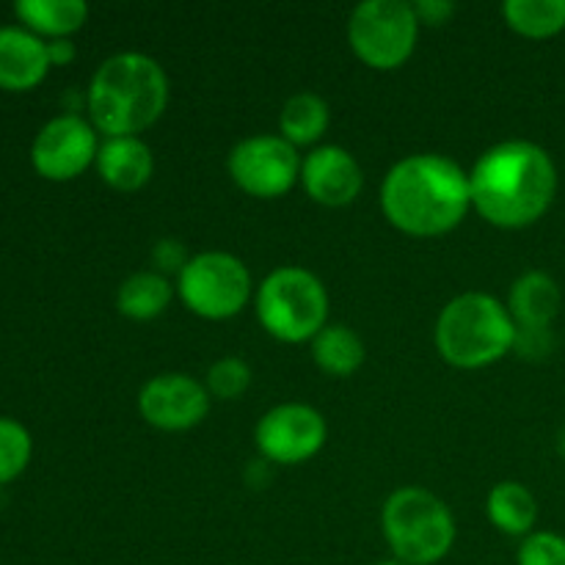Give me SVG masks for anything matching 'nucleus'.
I'll return each mask as SVG.
<instances>
[{
	"mask_svg": "<svg viewBox=\"0 0 565 565\" xmlns=\"http://www.w3.org/2000/svg\"><path fill=\"white\" fill-rule=\"evenodd\" d=\"M472 210L497 230H524L546 215L557 193V166L524 138L494 143L469 171Z\"/></svg>",
	"mask_w": 565,
	"mask_h": 565,
	"instance_id": "obj_1",
	"label": "nucleus"
},
{
	"mask_svg": "<svg viewBox=\"0 0 565 565\" xmlns=\"http://www.w3.org/2000/svg\"><path fill=\"white\" fill-rule=\"evenodd\" d=\"M381 210L395 230L412 237L447 235L472 210L469 171L447 154H408L386 171Z\"/></svg>",
	"mask_w": 565,
	"mask_h": 565,
	"instance_id": "obj_2",
	"label": "nucleus"
},
{
	"mask_svg": "<svg viewBox=\"0 0 565 565\" xmlns=\"http://www.w3.org/2000/svg\"><path fill=\"white\" fill-rule=\"evenodd\" d=\"M169 105V75L143 53L105 58L86 88V110L105 138L141 136Z\"/></svg>",
	"mask_w": 565,
	"mask_h": 565,
	"instance_id": "obj_3",
	"label": "nucleus"
},
{
	"mask_svg": "<svg viewBox=\"0 0 565 565\" xmlns=\"http://www.w3.org/2000/svg\"><path fill=\"white\" fill-rule=\"evenodd\" d=\"M516 320L505 303L489 292H461L436 320V348L458 370H480L513 351Z\"/></svg>",
	"mask_w": 565,
	"mask_h": 565,
	"instance_id": "obj_4",
	"label": "nucleus"
},
{
	"mask_svg": "<svg viewBox=\"0 0 565 565\" xmlns=\"http://www.w3.org/2000/svg\"><path fill=\"white\" fill-rule=\"evenodd\" d=\"M381 527L392 555L406 565H434L456 544V519L450 508L428 489L406 486L390 494Z\"/></svg>",
	"mask_w": 565,
	"mask_h": 565,
	"instance_id": "obj_5",
	"label": "nucleus"
},
{
	"mask_svg": "<svg viewBox=\"0 0 565 565\" xmlns=\"http://www.w3.org/2000/svg\"><path fill=\"white\" fill-rule=\"evenodd\" d=\"M257 318L279 342H312L329 326V292L312 270L285 265L259 285Z\"/></svg>",
	"mask_w": 565,
	"mask_h": 565,
	"instance_id": "obj_6",
	"label": "nucleus"
},
{
	"mask_svg": "<svg viewBox=\"0 0 565 565\" xmlns=\"http://www.w3.org/2000/svg\"><path fill=\"white\" fill-rule=\"evenodd\" d=\"M419 20L406 0H364L351 11L348 42L362 64L379 72L397 70L417 50Z\"/></svg>",
	"mask_w": 565,
	"mask_h": 565,
	"instance_id": "obj_7",
	"label": "nucleus"
},
{
	"mask_svg": "<svg viewBox=\"0 0 565 565\" xmlns=\"http://www.w3.org/2000/svg\"><path fill=\"white\" fill-rule=\"evenodd\" d=\"M177 292L199 318L230 320L241 315L252 298V274L235 254L202 252L177 276Z\"/></svg>",
	"mask_w": 565,
	"mask_h": 565,
	"instance_id": "obj_8",
	"label": "nucleus"
},
{
	"mask_svg": "<svg viewBox=\"0 0 565 565\" xmlns=\"http://www.w3.org/2000/svg\"><path fill=\"white\" fill-rule=\"evenodd\" d=\"M301 154L281 136H252L235 143L226 158L232 182L248 196H285L301 180Z\"/></svg>",
	"mask_w": 565,
	"mask_h": 565,
	"instance_id": "obj_9",
	"label": "nucleus"
},
{
	"mask_svg": "<svg viewBox=\"0 0 565 565\" xmlns=\"http://www.w3.org/2000/svg\"><path fill=\"white\" fill-rule=\"evenodd\" d=\"M326 436L329 428L323 414L307 403H281L270 408L254 430L259 456L285 467H296L318 456L326 445Z\"/></svg>",
	"mask_w": 565,
	"mask_h": 565,
	"instance_id": "obj_10",
	"label": "nucleus"
},
{
	"mask_svg": "<svg viewBox=\"0 0 565 565\" xmlns=\"http://www.w3.org/2000/svg\"><path fill=\"white\" fill-rule=\"evenodd\" d=\"M97 130L81 114L53 116L31 143V163L44 180L66 182L97 163Z\"/></svg>",
	"mask_w": 565,
	"mask_h": 565,
	"instance_id": "obj_11",
	"label": "nucleus"
},
{
	"mask_svg": "<svg viewBox=\"0 0 565 565\" xmlns=\"http://www.w3.org/2000/svg\"><path fill=\"white\" fill-rule=\"evenodd\" d=\"M210 392L185 373H163L149 379L138 392V412L152 428L182 434L204 423L210 414Z\"/></svg>",
	"mask_w": 565,
	"mask_h": 565,
	"instance_id": "obj_12",
	"label": "nucleus"
},
{
	"mask_svg": "<svg viewBox=\"0 0 565 565\" xmlns=\"http://www.w3.org/2000/svg\"><path fill=\"white\" fill-rule=\"evenodd\" d=\"M301 185L323 207H348L364 188V171L345 147L326 143L312 149L301 163Z\"/></svg>",
	"mask_w": 565,
	"mask_h": 565,
	"instance_id": "obj_13",
	"label": "nucleus"
},
{
	"mask_svg": "<svg viewBox=\"0 0 565 565\" xmlns=\"http://www.w3.org/2000/svg\"><path fill=\"white\" fill-rule=\"evenodd\" d=\"M47 42L25 25H0V88L31 92L50 72Z\"/></svg>",
	"mask_w": 565,
	"mask_h": 565,
	"instance_id": "obj_14",
	"label": "nucleus"
},
{
	"mask_svg": "<svg viewBox=\"0 0 565 565\" xmlns=\"http://www.w3.org/2000/svg\"><path fill=\"white\" fill-rule=\"evenodd\" d=\"M97 171L103 177L105 185L114 191L132 193L141 191L154 171L152 149L141 141L138 136H119V138H105L99 143L97 152Z\"/></svg>",
	"mask_w": 565,
	"mask_h": 565,
	"instance_id": "obj_15",
	"label": "nucleus"
},
{
	"mask_svg": "<svg viewBox=\"0 0 565 565\" xmlns=\"http://www.w3.org/2000/svg\"><path fill=\"white\" fill-rule=\"evenodd\" d=\"M561 287L544 270H527L519 276L508 296V312L516 326L552 329V320L561 312Z\"/></svg>",
	"mask_w": 565,
	"mask_h": 565,
	"instance_id": "obj_16",
	"label": "nucleus"
},
{
	"mask_svg": "<svg viewBox=\"0 0 565 565\" xmlns=\"http://www.w3.org/2000/svg\"><path fill=\"white\" fill-rule=\"evenodd\" d=\"M486 513L500 533L513 535V539H527L530 533H535L539 502L527 486L516 483V480H502L489 491Z\"/></svg>",
	"mask_w": 565,
	"mask_h": 565,
	"instance_id": "obj_17",
	"label": "nucleus"
},
{
	"mask_svg": "<svg viewBox=\"0 0 565 565\" xmlns=\"http://www.w3.org/2000/svg\"><path fill=\"white\" fill-rule=\"evenodd\" d=\"M14 14L36 36L70 39L88 20V6L83 0H17Z\"/></svg>",
	"mask_w": 565,
	"mask_h": 565,
	"instance_id": "obj_18",
	"label": "nucleus"
},
{
	"mask_svg": "<svg viewBox=\"0 0 565 565\" xmlns=\"http://www.w3.org/2000/svg\"><path fill=\"white\" fill-rule=\"evenodd\" d=\"M331 108L320 94L298 92L285 99L279 114V136L292 147H312L329 130Z\"/></svg>",
	"mask_w": 565,
	"mask_h": 565,
	"instance_id": "obj_19",
	"label": "nucleus"
},
{
	"mask_svg": "<svg viewBox=\"0 0 565 565\" xmlns=\"http://www.w3.org/2000/svg\"><path fill=\"white\" fill-rule=\"evenodd\" d=\"M171 298H174V287L166 276L158 270H138V274L127 276L116 292V309L125 318L138 320H154L169 309Z\"/></svg>",
	"mask_w": 565,
	"mask_h": 565,
	"instance_id": "obj_20",
	"label": "nucleus"
},
{
	"mask_svg": "<svg viewBox=\"0 0 565 565\" xmlns=\"http://www.w3.org/2000/svg\"><path fill=\"white\" fill-rule=\"evenodd\" d=\"M364 342L351 326L329 323L312 340V359L331 379H351L364 364Z\"/></svg>",
	"mask_w": 565,
	"mask_h": 565,
	"instance_id": "obj_21",
	"label": "nucleus"
},
{
	"mask_svg": "<svg viewBox=\"0 0 565 565\" xmlns=\"http://www.w3.org/2000/svg\"><path fill=\"white\" fill-rule=\"evenodd\" d=\"M502 17L519 36L552 39L565 31V0H508Z\"/></svg>",
	"mask_w": 565,
	"mask_h": 565,
	"instance_id": "obj_22",
	"label": "nucleus"
},
{
	"mask_svg": "<svg viewBox=\"0 0 565 565\" xmlns=\"http://www.w3.org/2000/svg\"><path fill=\"white\" fill-rule=\"evenodd\" d=\"M33 456V439L22 423L0 417V486L25 472Z\"/></svg>",
	"mask_w": 565,
	"mask_h": 565,
	"instance_id": "obj_23",
	"label": "nucleus"
},
{
	"mask_svg": "<svg viewBox=\"0 0 565 565\" xmlns=\"http://www.w3.org/2000/svg\"><path fill=\"white\" fill-rule=\"evenodd\" d=\"M207 392L218 401H237L252 386V367L241 356H224L207 370Z\"/></svg>",
	"mask_w": 565,
	"mask_h": 565,
	"instance_id": "obj_24",
	"label": "nucleus"
},
{
	"mask_svg": "<svg viewBox=\"0 0 565 565\" xmlns=\"http://www.w3.org/2000/svg\"><path fill=\"white\" fill-rule=\"evenodd\" d=\"M516 565H565V539L550 530H535L522 539Z\"/></svg>",
	"mask_w": 565,
	"mask_h": 565,
	"instance_id": "obj_25",
	"label": "nucleus"
},
{
	"mask_svg": "<svg viewBox=\"0 0 565 565\" xmlns=\"http://www.w3.org/2000/svg\"><path fill=\"white\" fill-rule=\"evenodd\" d=\"M191 263V254H188L185 243L174 241V237H163L152 246V265L160 276H180L185 270V265Z\"/></svg>",
	"mask_w": 565,
	"mask_h": 565,
	"instance_id": "obj_26",
	"label": "nucleus"
},
{
	"mask_svg": "<svg viewBox=\"0 0 565 565\" xmlns=\"http://www.w3.org/2000/svg\"><path fill=\"white\" fill-rule=\"evenodd\" d=\"M513 351L522 359L539 362L552 353V329H533V326H516Z\"/></svg>",
	"mask_w": 565,
	"mask_h": 565,
	"instance_id": "obj_27",
	"label": "nucleus"
},
{
	"mask_svg": "<svg viewBox=\"0 0 565 565\" xmlns=\"http://www.w3.org/2000/svg\"><path fill=\"white\" fill-rule=\"evenodd\" d=\"M414 11H417L419 25H447V22L456 17L458 6L452 0H417L414 3Z\"/></svg>",
	"mask_w": 565,
	"mask_h": 565,
	"instance_id": "obj_28",
	"label": "nucleus"
},
{
	"mask_svg": "<svg viewBox=\"0 0 565 565\" xmlns=\"http://www.w3.org/2000/svg\"><path fill=\"white\" fill-rule=\"evenodd\" d=\"M75 44L70 39H50L47 42V55H50V64L53 66H66L75 61Z\"/></svg>",
	"mask_w": 565,
	"mask_h": 565,
	"instance_id": "obj_29",
	"label": "nucleus"
},
{
	"mask_svg": "<svg viewBox=\"0 0 565 565\" xmlns=\"http://www.w3.org/2000/svg\"><path fill=\"white\" fill-rule=\"evenodd\" d=\"M557 452L565 458V425L561 428V434H557Z\"/></svg>",
	"mask_w": 565,
	"mask_h": 565,
	"instance_id": "obj_30",
	"label": "nucleus"
},
{
	"mask_svg": "<svg viewBox=\"0 0 565 565\" xmlns=\"http://www.w3.org/2000/svg\"><path fill=\"white\" fill-rule=\"evenodd\" d=\"M379 565H406L403 561H397V557H390V561H381Z\"/></svg>",
	"mask_w": 565,
	"mask_h": 565,
	"instance_id": "obj_31",
	"label": "nucleus"
}]
</instances>
